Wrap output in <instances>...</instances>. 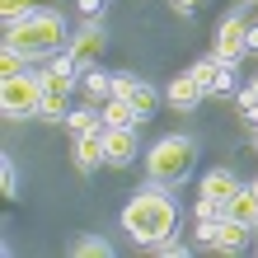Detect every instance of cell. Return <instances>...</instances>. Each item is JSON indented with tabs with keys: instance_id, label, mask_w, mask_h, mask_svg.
<instances>
[{
	"instance_id": "1",
	"label": "cell",
	"mask_w": 258,
	"mask_h": 258,
	"mask_svg": "<svg viewBox=\"0 0 258 258\" xmlns=\"http://www.w3.org/2000/svg\"><path fill=\"white\" fill-rule=\"evenodd\" d=\"M174 225H178V202H174L160 183L141 188V192L122 207V230L132 235V244H141V249H155L160 239H169Z\"/></svg>"
},
{
	"instance_id": "2",
	"label": "cell",
	"mask_w": 258,
	"mask_h": 258,
	"mask_svg": "<svg viewBox=\"0 0 258 258\" xmlns=\"http://www.w3.org/2000/svg\"><path fill=\"white\" fill-rule=\"evenodd\" d=\"M5 42L10 47H19L28 61H42V56H56L66 42V24L56 10H33L28 19L19 24H5Z\"/></svg>"
},
{
	"instance_id": "3",
	"label": "cell",
	"mask_w": 258,
	"mask_h": 258,
	"mask_svg": "<svg viewBox=\"0 0 258 258\" xmlns=\"http://www.w3.org/2000/svg\"><path fill=\"white\" fill-rule=\"evenodd\" d=\"M192 169H197V141L192 136H160L146 150V174L160 188H178Z\"/></svg>"
},
{
	"instance_id": "4",
	"label": "cell",
	"mask_w": 258,
	"mask_h": 258,
	"mask_svg": "<svg viewBox=\"0 0 258 258\" xmlns=\"http://www.w3.org/2000/svg\"><path fill=\"white\" fill-rule=\"evenodd\" d=\"M42 108V71H19V75H5L0 85V113L10 122H24V117H38Z\"/></svg>"
},
{
	"instance_id": "5",
	"label": "cell",
	"mask_w": 258,
	"mask_h": 258,
	"mask_svg": "<svg viewBox=\"0 0 258 258\" xmlns=\"http://www.w3.org/2000/svg\"><path fill=\"white\" fill-rule=\"evenodd\" d=\"M71 89H75V75L42 71V108H38L42 122H66L71 117Z\"/></svg>"
},
{
	"instance_id": "6",
	"label": "cell",
	"mask_w": 258,
	"mask_h": 258,
	"mask_svg": "<svg viewBox=\"0 0 258 258\" xmlns=\"http://www.w3.org/2000/svg\"><path fill=\"white\" fill-rule=\"evenodd\" d=\"M244 38H249V24L239 19V14H225V19H221V28H216V61L239 66V61L249 56Z\"/></svg>"
},
{
	"instance_id": "7",
	"label": "cell",
	"mask_w": 258,
	"mask_h": 258,
	"mask_svg": "<svg viewBox=\"0 0 258 258\" xmlns=\"http://www.w3.org/2000/svg\"><path fill=\"white\" fill-rule=\"evenodd\" d=\"M113 94H122L127 103H132V108L136 113H141V117H150V113H155L160 108V94H155V85H146V80H136V75H113Z\"/></svg>"
},
{
	"instance_id": "8",
	"label": "cell",
	"mask_w": 258,
	"mask_h": 258,
	"mask_svg": "<svg viewBox=\"0 0 258 258\" xmlns=\"http://www.w3.org/2000/svg\"><path fill=\"white\" fill-rule=\"evenodd\" d=\"M103 47H108V38H103V24H94V19H89L80 33L71 38V47H66V52L75 56V66L85 71V66H94L99 56H103Z\"/></svg>"
},
{
	"instance_id": "9",
	"label": "cell",
	"mask_w": 258,
	"mask_h": 258,
	"mask_svg": "<svg viewBox=\"0 0 258 258\" xmlns=\"http://www.w3.org/2000/svg\"><path fill=\"white\" fill-rule=\"evenodd\" d=\"M103 146H108V164H113V169H127V164L141 155L136 127H103Z\"/></svg>"
},
{
	"instance_id": "10",
	"label": "cell",
	"mask_w": 258,
	"mask_h": 258,
	"mask_svg": "<svg viewBox=\"0 0 258 258\" xmlns=\"http://www.w3.org/2000/svg\"><path fill=\"white\" fill-rule=\"evenodd\" d=\"M192 80L207 89V94H230L235 89V66L216 61V56H202V61L192 66Z\"/></svg>"
},
{
	"instance_id": "11",
	"label": "cell",
	"mask_w": 258,
	"mask_h": 258,
	"mask_svg": "<svg viewBox=\"0 0 258 258\" xmlns=\"http://www.w3.org/2000/svg\"><path fill=\"white\" fill-rule=\"evenodd\" d=\"M99 164H108L103 132H85V136H75V169H80V174H94Z\"/></svg>"
},
{
	"instance_id": "12",
	"label": "cell",
	"mask_w": 258,
	"mask_h": 258,
	"mask_svg": "<svg viewBox=\"0 0 258 258\" xmlns=\"http://www.w3.org/2000/svg\"><path fill=\"white\" fill-rule=\"evenodd\" d=\"M164 99H169L178 113H192L197 103L207 99V89L197 85V80H192V71H188V75H178V80H169V89H164Z\"/></svg>"
},
{
	"instance_id": "13",
	"label": "cell",
	"mask_w": 258,
	"mask_h": 258,
	"mask_svg": "<svg viewBox=\"0 0 258 258\" xmlns=\"http://www.w3.org/2000/svg\"><path fill=\"white\" fill-rule=\"evenodd\" d=\"M249 239H253V225L235 221V216H221V230H216V249L221 253H244Z\"/></svg>"
},
{
	"instance_id": "14",
	"label": "cell",
	"mask_w": 258,
	"mask_h": 258,
	"mask_svg": "<svg viewBox=\"0 0 258 258\" xmlns=\"http://www.w3.org/2000/svg\"><path fill=\"white\" fill-rule=\"evenodd\" d=\"M244 188L239 178L230 174V169H211V174H202V197H211V202H221V207H230V197Z\"/></svg>"
},
{
	"instance_id": "15",
	"label": "cell",
	"mask_w": 258,
	"mask_h": 258,
	"mask_svg": "<svg viewBox=\"0 0 258 258\" xmlns=\"http://www.w3.org/2000/svg\"><path fill=\"white\" fill-rule=\"evenodd\" d=\"M80 89H85V99H89V103H108V99H113V75H103L99 66H85Z\"/></svg>"
},
{
	"instance_id": "16",
	"label": "cell",
	"mask_w": 258,
	"mask_h": 258,
	"mask_svg": "<svg viewBox=\"0 0 258 258\" xmlns=\"http://www.w3.org/2000/svg\"><path fill=\"white\" fill-rule=\"evenodd\" d=\"M103 122H108V127H136V122H146V117L136 113L122 94H113L108 103H103Z\"/></svg>"
},
{
	"instance_id": "17",
	"label": "cell",
	"mask_w": 258,
	"mask_h": 258,
	"mask_svg": "<svg viewBox=\"0 0 258 258\" xmlns=\"http://www.w3.org/2000/svg\"><path fill=\"white\" fill-rule=\"evenodd\" d=\"M225 216H235V221L253 225V216H258V188H253V183H249V188H239V192L230 197V207H225Z\"/></svg>"
},
{
	"instance_id": "18",
	"label": "cell",
	"mask_w": 258,
	"mask_h": 258,
	"mask_svg": "<svg viewBox=\"0 0 258 258\" xmlns=\"http://www.w3.org/2000/svg\"><path fill=\"white\" fill-rule=\"evenodd\" d=\"M66 127H71L75 136H85V132H103L108 122H103V113L94 108V103H85V108H71V117H66Z\"/></svg>"
},
{
	"instance_id": "19",
	"label": "cell",
	"mask_w": 258,
	"mask_h": 258,
	"mask_svg": "<svg viewBox=\"0 0 258 258\" xmlns=\"http://www.w3.org/2000/svg\"><path fill=\"white\" fill-rule=\"evenodd\" d=\"M71 253L75 258H113V244L103 235H85V239H75V244H71Z\"/></svg>"
},
{
	"instance_id": "20",
	"label": "cell",
	"mask_w": 258,
	"mask_h": 258,
	"mask_svg": "<svg viewBox=\"0 0 258 258\" xmlns=\"http://www.w3.org/2000/svg\"><path fill=\"white\" fill-rule=\"evenodd\" d=\"M33 10H38V0H0V19H5V24H19Z\"/></svg>"
},
{
	"instance_id": "21",
	"label": "cell",
	"mask_w": 258,
	"mask_h": 258,
	"mask_svg": "<svg viewBox=\"0 0 258 258\" xmlns=\"http://www.w3.org/2000/svg\"><path fill=\"white\" fill-rule=\"evenodd\" d=\"M19 71H28V56L5 42V52H0V75H19Z\"/></svg>"
},
{
	"instance_id": "22",
	"label": "cell",
	"mask_w": 258,
	"mask_h": 258,
	"mask_svg": "<svg viewBox=\"0 0 258 258\" xmlns=\"http://www.w3.org/2000/svg\"><path fill=\"white\" fill-rule=\"evenodd\" d=\"M216 230H221V221H207V216H197V230H192L197 249H216Z\"/></svg>"
},
{
	"instance_id": "23",
	"label": "cell",
	"mask_w": 258,
	"mask_h": 258,
	"mask_svg": "<svg viewBox=\"0 0 258 258\" xmlns=\"http://www.w3.org/2000/svg\"><path fill=\"white\" fill-rule=\"evenodd\" d=\"M0 192H5V197H19V169H14L10 155L0 160Z\"/></svg>"
},
{
	"instance_id": "24",
	"label": "cell",
	"mask_w": 258,
	"mask_h": 258,
	"mask_svg": "<svg viewBox=\"0 0 258 258\" xmlns=\"http://www.w3.org/2000/svg\"><path fill=\"white\" fill-rule=\"evenodd\" d=\"M235 103H239V113H244L249 122H258V94H253L249 85H244V89H239V94H235Z\"/></svg>"
},
{
	"instance_id": "25",
	"label": "cell",
	"mask_w": 258,
	"mask_h": 258,
	"mask_svg": "<svg viewBox=\"0 0 258 258\" xmlns=\"http://www.w3.org/2000/svg\"><path fill=\"white\" fill-rule=\"evenodd\" d=\"M197 216H207V221H221V216H225V207H221V202H211V197H197Z\"/></svg>"
},
{
	"instance_id": "26",
	"label": "cell",
	"mask_w": 258,
	"mask_h": 258,
	"mask_svg": "<svg viewBox=\"0 0 258 258\" xmlns=\"http://www.w3.org/2000/svg\"><path fill=\"white\" fill-rule=\"evenodd\" d=\"M155 253H164V258H183L188 249H183V244H178V239L169 235V239H160V244H155Z\"/></svg>"
},
{
	"instance_id": "27",
	"label": "cell",
	"mask_w": 258,
	"mask_h": 258,
	"mask_svg": "<svg viewBox=\"0 0 258 258\" xmlns=\"http://www.w3.org/2000/svg\"><path fill=\"white\" fill-rule=\"evenodd\" d=\"M99 10H103V0H80V14H89V19H99Z\"/></svg>"
},
{
	"instance_id": "28",
	"label": "cell",
	"mask_w": 258,
	"mask_h": 258,
	"mask_svg": "<svg viewBox=\"0 0 258 258\" xmlns=\"http://www.w3.org/2000/svg\"><path fill=\"white\" fill-rule=\"evenodd\" d=\"M244 47H249V52H253V56H258V24H253V28H249V38H244Z\"/></svg>"
},
{
	"instance_id": "29",
	"label": "cell",
	"mask_w": 258,
	"mask_h": 258,
	"mask_svg": "<svg viewBox=\"0 0 258 258\" xmlns=\"http://www.w3.org/2000/svg\"><path fill=\"white\" fill-rule=\"evenodd\" d=\"M174 10H178V14H192V10H197V0H174Z\"/></svg>"
},
{
	"instance_id": "30",
	"label": "cell",
	"mask_w": 258,
	"mask_h": 258,
	"mask_svg": "<svg viewBox=\"0 0 258 258\" xmlns=\"http://www.w3.org/2000/svg\"><path fill=\"white\" fill-rule=\"evenodd\" d=\"M249 89H253V94H258V75H253V80H249Z\"/></svg>"
},
{
	"instance_id": "31",
	"label": "cell",
	"mask_w": 258,
	"mask_h": 258,
	"mask_svg": "<svg viewBox=\"0 0 258 258\" xmlns=\"http://www.w3.org/2000/svg\"><path fill=\"white\" fill-rule=\"evenodd\" d=\"M253 146H258V122H253Z\"/></svg>"
},
{
	"instance_id": "32",
	"label": "cell",
	"mask_w": 258,
	"mask_h": 258,
	"mask_svg": "<svg viewBox=\"0 0 258 258\" xmlns=\"http://www.w3.org/2000/svg\"><path fill=\"white\" fill-rule=\"evenodd\" d=\"M253 235H258V216H253Z\"/></svg>"
}]
</instances>
